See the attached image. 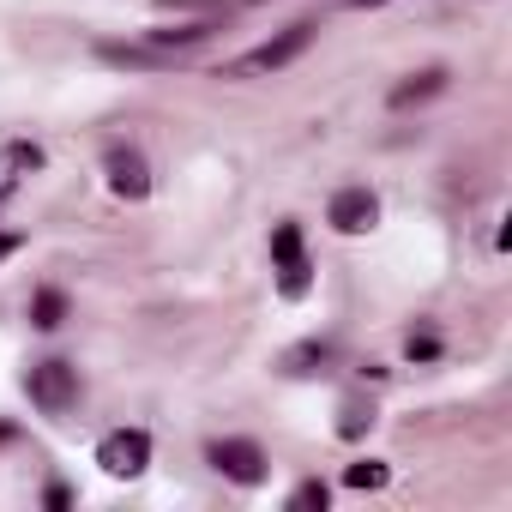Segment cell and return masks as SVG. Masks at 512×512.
Segmentation results:
<instances>
[{"mask_svg":"<svg viewBox=\"0 0 512 512\" xmlns=\"http://www.w3.org/2000/svg\"><path fill=\"white\" fill-rule=\"evenodd\" d=\"M25 392H31V404L43 410V416H67L73 404H79V368L73 362H37L31 374H25Z\"/></svg>","mask_w":512,"mask_h":512,"instance_id":"2","label":"cell"},{"mask_svg":"<svg viewBox=\"0 0 512 512\" xmlns=\"http://www.w3.org/2000/svg\"><path fill=\"white\" fill-rule=\"evenodd\" d=\"M43 500H49L55 512H67V506H73V494H67V482H49V494H43Z\"/></svg>","mask_w":512,"mask_h":512,"instance_id":"17","label":"cell"},{"mask_svg":"<svg viewBox=\"0 0 512 512\" xmlns=\"http://www.w3.org/2000/svg\"><path fill=\"white\" fill-rule=\"evenodd\" d=\"M326 223H332L338 235H368V229L380 223V199H374L368 187H338L332 205H326Z\"/></svg>","mask_w":512,"mask_h":512,"instance_id":"7","label":"cell"},{"mask_svg":"<svg viewBox=\"0 0 512 512\" xmlns=\"http://www.w3.org/2000/svg\"><path fill=\"white\" fill-rule=\"evenodd\" d=\"M67 320V296L61 290H37V302H31V326L37 332H55Z\"/></svg>","mask_w":512,"mask_h":512,"instance_id":"11","label":"cell"},{"mask_svg":"<svg viewBox=\"0 0 512 512\" xmlns=\"http://www.w3.org/2000/svg\"><path fill=\"white\" fill-rule=\"evenodd\" d=\"M37 169H43V145H31V139L0 145V199H13L25 187V175H37Z\"/></svg>","mask_w":512,"mask_h":512,"instance_id":"8","label":"cell"},{"mask_svg":"<svg viewBox=\"0 0 512 512\" xmlns=\"http://www.w3.org/2000/svg\"><path fill=\"white\" fill-rule=\"evenodd\" d=\"M350 7H386V0H350Z\"/></svg>","mask_w":512,"mask_h":512,"instance_id":"19","label":"cell"},{"mask_svg":"<svg viewBox=\"0 0 512 512\" xmlns=\"http://www.w3.org/2000/svg\"><path fill=\"white\" fill-rule=\"evenodd\" d=\"M97 55H103L109 67H175V55H163V49H151V43H133V49H127V43H103Z\"/></svg>","mask_w":512,"mask_h":512,"instance_id":"10","label":"cell"},{"mask_svg":"<svg viewBox=\"0 0 512 512\" xmlns=\"http://www.w3.org/2000/svg\"><path fill=\"white\" fill-rule=\"evenodd\" d=\"M344 482H350V488H386V482H392V470H386L380 458H356V464L344 470Z\"/></svg>","mask_w":512,"mask_h":512,"instance_id":"12","label":"cell"},{"mask_svg":"<svg viewBox=\"0 0 512 512\" xmlns=\"http://www.w3.org/2000/svg\"><path fill=\"white\" fill-rule=\"evenodd\" d=\"M314 37H320V25H314V19H296V25H284L278 37L253 43L247 55H235L229 67H217V79H266V73H284L290 61H302V55L314 49Z\"/></svg>","mask_w":512,"mask_h":512,"instance_id":"1","label":"cell"},{"mask_svg":"<svg viewBox=\"0 0 512 512\" xmlns=\"http://www.w3.org/2000/svg\"><path fill=\"white\" fill-rule=\"evenodd\" d=\"M13 253H19V235H7V229H0V260H13Z\"/></svg>","mask_w":512,"mask_h":512,"instance_id":"18","label":"cell"},{"mask_svg":"<svg viewBox=\"0 0 512 512\" xmlns=\"http://www.w3.org/2000/svg\"><path fill=\"white\" fill-rule=\"evenodd\" d=\"M404 356H410V362H434V356H440V338H434V332H410Z\"/></svg>","mask_w":512,"mask_h":512,"instance_id":"16","label":"cell"},{"mask_svg":"<svg viewBox=\"0 0 512 512\" xmlns=\"http://www.w3.org/2000/svg\"><path fill=\"white\" fill-rule=\"evenodd\" d=\"M314 362H332V344H320V338H314V344H296V350L284 356V368H290V374H314Z\"/></svg>","mask_w":512,"mask_h":512,"instance_id":"13","label":"cell"},{"mask_svg":"<svg viewBox=\"0 0 512 512\" xmlns=\"http://www.w3.org/2000/svg\"><path fill=\"white\" fill-rule=\"evenodd\" d=\"M326 500H332L326 482H296V488H290V506H296V512H314V506L326 512Z\"/></svg>","mask_w":512,"mask_h":512,"instance_id":"14","label":"cell"},{"mask_svg":"<svg viewBox=\"0 0 512 512\" xmlns=\"http://www.w3.org/2000/svg\"><path fill=\"white\" fill-rule=\"evenodd\" d=\"M97 464H103V476L133 482V476L151 464V434H145V428H109V434L97 440Z\"/></svg>","mask_w":512,"mask_h":512,"instance_id":"3","label":"cell"},{"mask_svg":"<svg viewBox=\"0 0 512 512\" xmlns=\"http://www.w3.org/2000/svg\"><path fill=\"white\" fill-rule=\"evenodd\" d=\"M368 422H374V410L350 398V404H344V422H338V434H344V440H362V434H368Z\"/></svg>","mask_w":512,"mask_h":512,"instance_id":"15","label":"cell"},{"mask_svg":"<svg viewBox=\"0 0 512 512\" xmlns=\"http://www.w3.org/2000/svg\"><path fill=\"white\" fill-rule=\"evenodd\" d=\"M103 175H109V193H115V199H133V205H139V199L151 193V163H145L139 145H109Z\"/></svg>","mask_w":512,"mask_h":512,"instance_id":"6","label":"cell"},{"mask_svg":"<svg viewBox=\"0 0 512 512\" xmlns=\"http://www.w3.org/2000/svg\"><path fill=\"white\" fill-rule=\"evenodd\" d=\"M434 91H446V67H422V73H410L404 85H392V109H410V103H422V97H434Z\"/></svg>","mask_w":512,"mask_h":512,"instance_id":"9","label":"cell"},{"mask_svg":"<svg viewBox=\"0 0 512 512\" xmlns=\"http://www.w3.org/2000/svg\"><path fill=\"white\" fill-rule=\"evenodd\" d=\"M205 458H211L217 476H229V482H241V488L266 482V452H260V440H211Z\"/></svg>","mask_w":512,"mask_h":512,"instance_id":"5","label":"cell"},{"mask_svg":"<svg viewBox=\"0 0 512 512\" xmlns=\"http://www.w3.org/2000/svg\"><path fill=\"white\" fill-rule=\"evenodd\" d=\"M272 260H278V296H284V302H302L308 284H314V278H308L314 266H308V253H302V229H296V223H278V229H272Z\"/></svg>","mask_w":512,"mask_h":512,"instance_id":"4","label":"cell"}]
</instances>
